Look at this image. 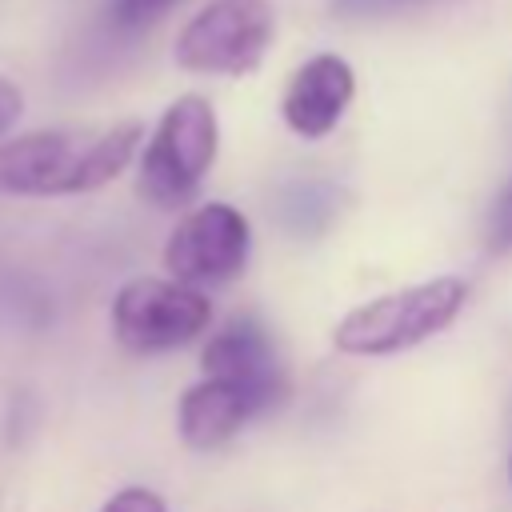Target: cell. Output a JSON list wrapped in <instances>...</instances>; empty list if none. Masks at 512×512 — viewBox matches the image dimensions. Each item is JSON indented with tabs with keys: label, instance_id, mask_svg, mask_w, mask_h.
Returning <instances> with one entry per match:
<instances>
[{
	"label": "cell",
	"instance_id": "3957f363",
	"mask_svg": "<svg viewBox=\"0 0 512 512\" xmlns=\"http://www.w3.org/2000/svg\"><path fill=\"white\" fill-rule=\"evenodd\" d=\"M216 148H220V124L212 100L200 92L176 96L144 144L140 180H136L140 196L152 200L156 208L188 204L200 192L204 176L212 172Z\"/></svg>",
	"mask_w": 512,
	"mask_h": 512
},
{
	"label": "cell",
	"instance_id": "4fadbf2b",
	"mask_svg": "<svg viewBox=\"0 0 512 512\" xmlns=\"http://www.w3.org/2000/svg\"><path fill=\"white\" fill-rule=\"evenodd\" d=\"M428 0H332V16L340 20H372V16H392L400 8H416Z\"/></svg>",
	"mask_w": 512,
	"mask_h": 512
},
{
	"label": "cell",
	"instance_id": "9c48e42d",
	"mask_svg": "<svg viewBox=\"0 0 512 512\" xmlns=\"http://www.w3.org/2000/svg\"><path fill=\"white\" fill-rule=\"evenodd\" d=\"M256 412H264L256 404L252 392H244L240 384L232 380H216V376H204L200 384H192L184 396H180V408H176V424H180V440L188 448H220L224 440H232Z\"/></svg>",
	"mask_w": 512,
	"mask_h": 512
},
{
	"label": "cell",
	"instance_id": "8fae6325",
	"mask_svg": "<svg viewBox=\"0 0 512 512\" xmlns=\"http://www.w3.org/2000/svg\"><path fill=\"white\" fill-rule=\"evenodd\" d=\"M176 4H184V0H112V20L120 28H144V24H156L160 16H168Z\"/></svg>",
	"mask_w": 512,
	"mask_h": 512
},
{
	"label": "cell",
	"instance_id": "2e32d148",
	"mask_svg": "<svg viewBox=\"0 0 512 512\" xmlns=\"http://www.w3.org/2000/svg\"><path fill=\"white\" fill-rule=\"evenodd\" d=\"M508 476H512V460H508Z\"/></svg>",
	"mask_w": 512,
	"mask_h": 512
},
{
	"label": "cell",
	"instance_id": "5bb4252c",
	"mask_svg": "<svg viewBox=\"0 0 512 512\" xmlns=\"http://www.w3.org/2000/svg\"><path fill=\"white\" fill-rule=\"evenodd\" d=\"M100 512H168V508H164V500L152 488H124Z\"/></svg>",
	"mask_w": 512,
	"mask_h": 512
},
{
	"label": "cell",
	"instance_id": "5b68a950",
	"mask_svg": "<svg viewBox=\"0 0 512 512\" xmlns=\"http://www.w3.org/2000/svg\"><path fill=\"white\" fill-rule=\"evenodd\" d=\"M212 320V300L184 280L136 276L112 300L116 340L132 352H168L196 340Z\"/></svg>",
	"mask_w": 512,
	"mask_h": 512
},
{
	"label": "cell",
	"instance_id": "ba28073f",
	"mask_svg": "<svg viewBox=\"0 0 512 512\" xmlns=\"http://www.w3.org/2000/svg\"><path fill=\"white\" fill-rule=\"evenodd\" d=\"M200 368H204V376L232 380L244 392H252L260 408H272L284 396V372H280L276 344L252 316L232 320L228 328H220L204 344Z\"/></svg>",
	"mask_w": 512,
	"mask_h": 512
},
{
	"label": "cell",
	"instance_id": "8992f818",
	"mask_svg": "<svg viewBox=\"0 0 512 512\" xmlns=\"http://www.w3.org/2000/svg\"><path fill=\"white\" fill-rule=\"evenodd\" d=\"M252 228L240 208L208 200L192 208L164 244V268L184 284H228L244 272Z\"/></svg>",
	"mask_w": 512,
	"mask_h": 512
},
{
	"label": "cell",
	"instance_id": "30bf717a",
	"mask_svg": "<svg viewBox=\"0 0 512 512\" xmlns=\"http://www.w3.org/2000/svg\"><path fill=\"white\" fill-rule=\"evenodd\" d=\"M332 208H336V196L328 184H296L280 196V220L296 236L320 232L332 220Z\"/></svg>",
	"mask_w": 512,
	"mask_h": 512
},
{
	"label": "cell",
	"instance_id": "277c9868",
	"mask_svg": "<svg viewBox=\"0 0 512 512\" xmlns=\"http://www.w3.org/2000/svg\"><path fill=\"white\" fill-rule=\"evenodd\" d=\"M276 36L272 0H208L176 32L172 56L184 72L248 76L264 64Z\"/></svg>",
	"mask_w": 512,
	"mask_h": 512
},
{
	"label": "cell",
	"instance_id": "7c38bea8",
	"mask_svg": "<svg viewBox=\"0 0 512 512\" xmlns=\"http://www.w3.org/2000/svg\"><path fill=\"white\" fill-rule=\"evenodd\" d=\"M488 248L492 252H512V180L500 188V196L488 212Z\"/></svg>",
	"mask_w": 512,
	"mask_h": 512
},
{
	"label": "cell",
	"instance_id": "9a60e30c",
	"mask_svg": "<svg viewBox=\"0 0 512 512\" xmlns=\"http://www.w3.org/2000/svg\"><path fill=\"white\" fill-rule=\"evenodd\" d=\"M20 112H24V96H20V88H16L12 80H0V140H4V132L20 120Z\"/></svg>",
	"mask_w": 512,
	"mask_h": 512
},
{
	"label": "cell",
	"instance_id": "52a82bcc",
	"mask_svg": "<svg viewBox=\"0 0 512 512\" xmlns=\"http://www.w3.org/2000/svg\"><path fill=\"white\" fill-rule=\"evenodd\" d=\"M352 96H356V72H352V64L344 56H336V52H316V56H308L288 76L280 112H284V124L296 136L324 140L344 120Z\"/></svg>",
	"mask_w": 512,
	"mask_h": 512
},
{
	"label": "cell",
	"instance_id": "7a4b0ae2",
	"mask_svg": "<svg viewBox=\"0 0 512 512\" xmlns=\"http://www.w3.org/2000/svg\"><path fill=\"white\" fill-rule=\"evenodd\" d=\"M464 300L468 284L460 276H432L344 312V320L332 328V344L348 356H392L444 332Z\"/></svg>",
	"mask_w": 512,
	"mask_h": 512
},
{
	"label": "cell",
	"instance_id": "6da1fadb",
	"mask_svg": "<svg viewBox=\"0 0 512 512\" xmlns=\"http://www.w3.org/2000/svg\"><path fill=\"white\" fill-rule=\"evenodd\" d=\"M144 140L140 120L40 128L0 144V196H80L112 184Z\"/></svg>",
	"mask_w": 512,
	"mask_h": 512
}]
</instances>
